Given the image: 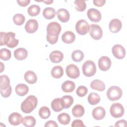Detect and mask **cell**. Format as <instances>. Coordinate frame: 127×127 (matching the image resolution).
<instances>
[{
  "instance_id": "obj_1",
  "label": "cell",
  "mask_w": 127,
  "mask_h": 127,
  "mask_svg": "<svg viewBox=\"0 0 127 127\" xmlns=\"http://www.w3.org/2000/svg\"><path fill=\"white\" fill-rule=\"evenodd\" d=\"M61 29V26L58 22L49 23L47 27V41L52 45L56 44L58 41Z\"/></svg>"
},
{
  "instance_id": "obj_2",
  "label": "cell",
  "mask_w": 127,
  "mask_h": 127,
  "mask_svg": "<svg viewBox=\"0 0 127 127\" xmlns=\"http://www.w3.org/2000/svg\"><path fill=\"white\" fill-rule=\"evenodd\" d=\"M38 100L34 95L28 96L21 103V110L25 113H30L35 109L37 105Z\"/></svg>"
},
{
  "instance_id": "obj_3",
  "label": "cell",
  "mask_w": 127,
  "mask_h": 127,
  "mask_svg": "<svg viewBox=\"0 0 127 127\" xmlns=\"http://www.w3.org/2000/svg\"><path fill=\"white\" fill-rule=\"evenodd\" d=\"M83 74L87 77L93 76L96 72V67L95 64L91 60L85 62L82 66Z\"/></svg>"
},
{
  "instance_id": "obj_4",
  "label": "cell",
  "mask_w": 127,
  "mask_h": 127,
  "mask_svg": "<svg viewBox=\"0 0 127 127\" xmlns=\"http://www.w3.org/2000/svg\"><path fill=\"white\" fill-rule=\"evenodd\" d=\"M123 94L122 90L117 86L110 87L107 91V96L110 101H116L120 99Z\"/></svg>"
},
{
  "instance_id": "obj_5",
  "label": "cell",
  "mask_w": 127,
  "mask_h": 127,
  "mask_svg": "<svg viewBox=\"0 0 127 127\" xmlns=\"http://www.w3.org/2000/svg\"><path fill=\"white\" fill-rule=\"evenodd\" d=\"M110 112L112 117L115 118H119L122 117L125 112L123 106L119 103H113L110 109Z\"/></svg>"
},
{
  "instance_id": "obj_6",
  "label": "cell",
  "mask_w": 127,
  "mask_h": 127,
  "mask_svg": "<svg viewBox=\"0 0 127 127\" xmlns=\"http://www.w3.org/2000/svg\"><path fill=\"white\" fill-rule=\"evenodd\" d=\"M75 30L79 35H84L89 32L90 26L85 19H80L76 23Z\"/></svg>"
},
{
  "instance_id": "obj_7",
  "label": "cell",
  "mask_w": 127,
  "mask_h": 127,
  "mask_svg": "<svg viewBox=\"0 0 127 127\" xmlns=\"http://www.w3.org/2000/svg\"><path fill=\"white\" fill-rule=\"evenodd\" d=\"M89 32L91 37L95 40H98L102 37V29L101 27L97 24H92L90 25Z\"/></svg>"
},
{
  "instance_id": "obj_8",
  "label": "cell",
  "mask_w": 127,
  "mask_h": 127,
  "mask_svg": "<svg viewBox=\"0 0 127 127\" xmlns=\"http://www.w3.org/2000/svg\"><path fill=\"white\" fill-rule=\"evenodd\" d=\"M65 72L69 77L73 79L77 78L80 75V71L78 67L73 64L67 65L65 69Z\"/></svg>"
},
{
  "instance_id": "obj_9",
  "label": "cell",
  "mask_w": 127,
  "mask_h": 127,
  "mask_svg": "<svg viewBox=\"0 0 127 127\" xmlns=\"http://www.w3.org/2000/svg\"><path fill=\"white\" fill-rule=\"evenodd\" d=\"M112 52L114 56L119 60L124 59L126 56L125 49L119 44L115 45L112 48Z\"/></svg>"
},
{
  "instance_id": "obj_10",
  "label": "cell",
  "mask_w": 127,
  "mask_h": 127,
  "mask_svg": "<svg viewBox=\"0 0 127 127\" xmlns=\"http://www.w3.org/2000/svg\"><path fill=\"white\" fill-rule=\"evenodd\" d=\"M111 64L110 59L107 56H102L98 60L99 68L102 71H107L109 69Z\"/></svg>"
},
{
  "instance_id": "obj_11",
  "label": "cell",
  "mask_w": 127,
  "mask_h": 127,
  "mask_svg": "<svg viewBox=\"0 0 127 127\" xmlns=\"http://www.w3.org/2000/svg\"><path fill=\"white\" fill-rule=\"evenodd\" d=\"M87 15L89 20L94 22H99L102 18L100 12L97 9L93 8H90L88 10Z\"/></svg>"
},
{
  "instance_id": "obj_12",
  "label": "cell",
  "mask_w": 127,
  "mask_h": 127,
  "mask_svg": "<svg viewBox=\"0 0 127 127\" xmlns=\"http://www.w3.org/2000/svg\"><path fill=\"white\" fill-rule=\"evenodd\" d=\"M38 28V23L36 19H30L28 20L25 25V29L27 33H33Z\"/></svg>"
},
{
  "instance_id": "obj_13",
  "label": "cell",
  "mask_w": 127,
  "mask_h": 127,
  "mask_svg": "<svg viewBox=\"0 0 127 127\" xmlns=\"http://www.w3.org/2000/svg\"><path fill=\"white\" fill-rule=\"evenodd\" d=\"M122 27V23L120 20L117 18H114L109 23V28L112 33H118L120 31Z\"/></svg>"
},
{
  "instance_id": "obj_14",
  "label": "cell",
  "mask_w": 127,
  "mask_h": 127,
  "mask_svg": "<svg viewBox=\"0 0 127 127\" xmlns=\"http://www.w3.org/2000/svg\"><path fill=\"white\" fill-rule=\"evenodd\" d=\"M23 118L21 114L17 112L11 113L8 117V121L10 125L18 126L22 123Z\"/></svg>"
},
{
  "instance_id": "obj_15",
  "label": "cell",
  "mask_w": 127,
  "mask_h": 127,
  "mask_svg": "<svg viewBox=\"0 0 127 127\" xmlns=\"http://www.w3.org/2000/svg\"><path fill=\"white\" fill-rule=\"evenodd\" d=\"M92 115L94 119L96 120H101L105 117L106 111L103 107L98 106L93 110Z\"/></svg>"
},
{
  "instance_id": "obj_16",
  "label": "cell",
  "mask_w": 127,
  "mask_h": 127,
  "mask_svg": "<svg viewBox=\"0 0 127 127\" xmlns=\"http://www.w3.org/2000/svg\"><path fill=\"white\" fill-rule=\"evenodd\" d=\"M50 61L53 63H59L62 61L64 59L63 54L60 51H54L49 55Z\"/></svg>"
},
{
  "instance_id": "obj_17",
  "label": "cell",
  "mask_w": 127,
  "mask_h": 127,
  "mask_svg": "<svg viewBox=\"0 0 127 127\" xmlns=\"http://www.w3.org/2000/svg\"><path fill=\"white\" fill-rule=\"evenodd\" d=\"M57 16L58 19L64 23L67 22L70 18L69 12L64 8H60L58 10Z\"/></svg>"
},
{
  "instance_id": "obj_18",
  "label": "cell",
  "mask_w": 127,
  "mask_h": 127,
  "mask_svg": "<svg viewBox=\"0 0 127 127\" xmlns=\"http://www.w3.org/2000/svg\"><path fill=\"white\" fill-rule=\"evenodd\" d=\"M28 56L27 51L23 48H19L14 51V58L18 61H22L25 59Z\"/></svg>"
},
{
  "instance_id": "obj_19",
  "label": "cell",
  "mask_w": 127,
  "mask_h": 127,
  "mask_svg": "<svg viewBox=\"0 0 127 127\" xmlns=\"http://www.w3.org/2000/svg\"><path fill=\"white\" fill-rule=\"evenodd\" d=\"M62 40L66 44H70L75 41V35L72 32L67 31L63 34L62 36Z\"/></svg>"
},
{
  "instance_id": "obj_20",
  "label": "cell",
  "mask_w": 127,
  "mask_h": 127,
  "mask_svg": "<svg viewBox=\"0 0 127 127\" xmlns=\"http://www.w3.org/2000/svg\"><path fill=\"white\" fill-rule=\"evenodd\" d=\"M90 87L92 89L99 91H103L106 88L105 83L99 79L93 80L90 83Z\"/></svg>"
},
{
  "instance_id": "obj_21",
  "label": "cell",
  "mask_w": 127,
  "mask_h": 127,
  "mask_svg": "<svg viewBox=\"0 0 127 127\" xmlns=\"http://www.w3.org/2000/svg\"><path fill=\"white\" fill-rule=\"evenodd\" d=\"M51 106L53 110L56 112H60L64 109L62 99L59 98L54 99L52 101Z\"/></svg>"
},
{
  "instance_id": "obj_22",
  "label": "cell",
  "mask_w": 127,
  "mask_h": 127,
  "mask_svg": "<svg viewBox=\"0 0 127 127\" xmlns=\"http://www.w3.org/2000/svg\"><path fill=\"white\" fill-rule=\"evenodd\" d=\"M15 92L19 96H23L27 94L29 91V88L27 85L25 84H18L15 88Z\"/></svg>"
},
{
  "instance_id": "obj_23",
  "label": "cell",
  "mask_w": 127,
  "mask_h": 127,
  "mask_svg": "<svg viewBox=\"0 0 127 127\" xmlns=\"http://www.w3.org/2000/svg\"><path fill=\"white\" fill-rule=\"evenodd\" d=\"M24 79L28 83L34 84L37 80V77L34 72L31 70H28L24 74Z\"/></svg>"
},
{
  "instance_id": "obj_24",
  "label": "cell",
  "mask_w": 127,
  "mask_h": 127,
  "mask_svg": "<svg viewBox=\"0 0 127 127\" xmlns=\"http://www.w3.org/2000/svg\"><path fill=\"white\" fill-rule=\"evenodd\" d=\"M75 87V83L70 80H66L64 81L62 85V90L66 93L72 92Z\"/></svg>"
},
{
  "instance_id": "obj_25",
  "label": "cell",
  "mask_w": 127,
  "mask_h": 127,
  "mask_svg": "<svg viewBox=\"0 0 127 127\" xmlns=\"http://www.w3.org/2000/svg\"><path fill=\"white\" fill-rule=\"evenodd\" d=\"M85 113L84 107L80 104L75 105L72 109V113L74 117L76 118L81 117Z\"/></svg>"
},
{
  "instance_id": "obj_26",
  "label": "cell",
  "mask_w": 127,
  "mask_h": 127,
  "mask_svg": "<svg viewBox=\"0 0 127 127\" xmlns=\"http://www.w3.org/2000/svg\"><path fill=\"white\" fill-rule=\"evenodd\" d=\"M56 14L55 9L53 7H46L43 11V16L47 19H51L53 18Z\"/></svg>"
},
{
  "instance_id": "obj_27",
  "label": "cell",
  "mask_w": 127,
  "mask_h": 127,
  "mask_svg": "<svg viewBox=\"0 0 127 127\" xmlns=\"http://www.w3.org/2000/svg\"><path fill=\"white\" fill-rule=\"evenodd\" d=\"M52 76L55 78H60L64 74V70L61 66H55L51 70Z\"/></svg>"
},
{
  "instance_id": "obj_28",
  "label": "cell",
  "mask_w": 127,
  "mask_h": 127,
  "mask_svg": "<svg viewBox=\"0 0 127 127\" xmlns=\"http://www.w3.org/2000/svg\"><path fill=\"white\" fill-rule=\"evenodd\" d=\"M88 101L90 105H95L98 104L101 100L100 96L96 93L91 92L88 96Z\"/></svg>"
},
{
  "instance_id": "obj_29",
  "label": "cell",
  "mask_w": 127,
  "mask_h": 127,
  "mask_svg": "<svg viewBox=\"0 0 127 127\" xmlns=\"http://www.w3.org/2000/svg\"><path fill=\"white\" fill-rule=\"evenodd\" d=\"M36 119L32 116H25L23 118L22 124L23 125L27 127H34L36 124Z\"/></svg>"
},
{
  "instance_id": "obj_30",
  "label": "cell",
  "mask_w": 127,
  "mask_h": 127,
  "mask_svg": "<svg viewBox=\"0 0 127 127\" xmlns=\"http://www.w3.org/2000/svg\"><path fill=\"white\" fill-rule=\"evenodd\" d=\"M62 101L64 108L67 109L69 108L73 103V98L72 96L69 95H65L63 96L62 98Z\"/></svg>"
},
{
  "instance_id": "obj_31",
  "label": "cell",
  "mask_w": 127,
  "mask_h": 127,
  "mask_svg": "<svg viewBox=\"0 0 127 127\" xmlns=\"http://www.w3.org/2000/svg\"><path fill=\"white\" fill-rule=\"evenodd\" d=\"M0 90H5L10 86V80L6 75H1L0 77Z\"/></svg>"
},
{
  "instance_id": "obj_32",
  "label": "cell",
  "mask_w": 127,
  "mask_h": 127,
  "mask_svg": "<svg viewBox=\"0 0 127 127\" xmlns=\"http://www.w3.org/2000/svg\"><path fill=\"white\" fill-rule=\"evenodd\" d=\"M41 10L40 7L36 4L30 5L27 9V12L31 16H36L38 15Z\"/></svg>"
},
{
  "instance_id": "obj_33",
  "label": "cell",
  "mask_w": 127,
  "mask_h": 127,
  "mask_svg": "<svg viewBox=\"0 0 127 127\" xmlns=\"http://www.w3.org/2000/svg\"><path fill=\"white\" fill-rule=\"evenodd\" d=\"M8 33L9 35V40L6 46L8 48H13L17 46L19 42V40L15 38V34L14 33L12 32H9Z\"/></svg>"
},
{
  "instance_id": "obj_34",
  "label": "cell",
  "mask_w": 127,
  "mask_h": 127,
  "mask_svg": "<svg viewBox=\"0 0 127 127\" xmlns=\"http://www.w3.org/2000/svg\"><path fill=\"white\" fill-rule=\"evenodd\" d=\"M58 120L60 124L66 125L69 123L70 121V117L68 114L63 113L58 115Z\"/></svg>"
},
{
  "instance_id": "obj_35",
  "label": "cell",
  "mask_w": 127,
  "mask_h": 127,
  "mask_svg": "<svg viewBox=\"0 0 127 127\" xmlns=\"http://www.w3.org/2000/svg\"><path fill=\"white\" fill-rule=\"evenodd\" d=\"M72 60L76 62H81L84 58V54L82 51L79 50L74 51L71 54Z\"/></svg>"
},
{
  "instance_id": "obj_36",
  "label": "cell",
  "mask_w": 127,
  "mask_h": 127,
  "mask_svg": "<svg viewBox=\"0 0 127 127\" xmlns=\"http://www.w3.org/2000/svg\"><path fill=\"white\" fill-rule=\"evenodd\" d=\"M51 115V112L49 108L46 106L42 107L39 111V116L43 119H48Z\"/></svg>"
},
{
  "instance_id": "obj_37",
  "label": "cell",
  "mask_w": 127,
  "mask_h": 127,
  "mask_svg": "<svg viewBox=\"0 0 127 127\" xmlns=\"http://www.w3.org/2000/svg\"><path fill=\"white\" fill-rule=\"evenodd\" d=\"M11 54L10 50L2 48L0 50V58L3 61H8L11 58Z\"/></svg>"
},
{
  "instance_id": "obj_38",
  "label": "cell",
  "mask_w": 127,
  "mask_h": 127,
  "mask_svg": "<svg viewBox=\"0 0 127 127\" xmlns=\"http://www.w3.org/2000/svg\"><path fill=\"white\" fill-rule=\"evenodd\" d=\"M25 16L20 13L15 14L13 17V21L15 24L20 26L22 25L25 22Z\"/></svg>"
},
{
  "instance_id": "obj_39",
  "label": "cell",
  "mask_w": 127,
  "mask_h": 127,
  "mask_svg": "<svg viewBox=\"0 0 127 127\" xmlns=\"http://www.w3.org/2000/svg\"><path fill=\"white\" fill-rule=\"evenodd\" d=\"M75 9L79 11H83L86 9V4L85 0H76L74 1Z\"/></svg>"
},
{
  "instance_id": "obj_40",
  "label": "cell",
  "mask_w": 127,
  "mask_h": 127,
  "mask_svg": "<svg viewBox=\"0 0 127 127\" xmlns=\"http://www.w3.org/2000/svg\"><path fill=\"white\" fill-rule=\"evenodd\" d=\"M9 40V33H5L1 32H0V46L7 45Z\"/></svg>"
},
{
  "instance_id": "obj_41",
  "label": "cell",
  "mask_w": 127,
  "mask_h": 127,
  "mask_svg": "<svg viewBox=\"0 0 127 127\" xmlns=\"http://www.w3.org/2000/svg\"><path fill=\"white\" fill-rule=\"evenodd\" d=\"M88 92V89L85 86H79L77 89H76V94L79 96V97H83L85 96Z\"/></svg>"
},
{
  "instance_id": "obj_42",
  "label": "cell",
  "mask_w": 127,
  "mask_h": 127,
  "mask_svg": "<svg viewBox=\"0 0 127 127\" xmlns=\"http://www.w3.org/2000/svg\"><path fill=\"white\" fill-rule=\"evenodd\" d=\"M12 91L11 87L10 85L5 90H0V94L2 97L4 98H7L10 96Z\"/></svg>"
},
{
  "instance_id": "obj_43",
  "label": "cell",
  "mask_w": 127,
  "mask_h": 127,
  "mask_svg": "<svg viewBox=\"0 0 127 127\" xmlns=\"http://www.w3.org/2000/svg\"><path fill=\"white\" fill-rule=\"evenodd\" d=\"M71 127H85L83 122L80 120H74L72 124Z\"/></svg>"
},
{
  "instance_id": "obj_44",
  "label": "cell",
  "mask_w": 127,
  "mask_h": 127,
  "mask_svg": "<svg viewBox=\"0 0 127 127\" xmlns=\"http://www.w3.org/2000/svg\"><path fill=\"white\" fill-rule=\"evenodd\" d=\"M127 121L125 120H121L120 121H117L115 125V127H127Z\"/></svg>"
},
{
  "instance_id": "obj_45",
  "label": "cell",
  "mask_w": 127,
  "mask_h": 127,
  "mask_svg": "<svg viewBox=\"0 0 127 127\" xmlns=\"http://www.w3.org/2000/svg\"><path fill=\"white\" fill-rule=\"evenodd\" d=\"M93 2L95 5L98 7H101L103 6L105 4L106 2V0H94Z\"/></svg>"
},
{
  "instance_id": "obj_46",
  "label": "cell",
  "mask_w": 127,
  "mask_h": 127,
  "mask_svg": "<svg viewBox=\"0 0 127 127\" xmlns=\"http://www.w3.org/2000/svg\"><path fill=\"white\" fill-rule=\"evenodd\" d=\"M45 127H58V125H57V124L56 123V122L54 121H49L48 122H47L45 125Z\"/></svg>"
},
{
  "instance_id": "obj_47",
  "label": "cell",
  "mask_w": 127,
  "mask_h": 127,
  "mask_svg": "<svg viewBox=\"0 0 127 127\" xmlns=\"http://www.w3.org/2000/svg\"><path fill=\"white\" fill-rule=\"evenodd\" d=\"M17 2L18 4L21 6H26L30 2V0H17Z\"/></svg>"
},
{
  "instance_id": "obj_48",
  "label": "cell",
  "mask_w": 127,
  "mask_h": 127,
  "mask_svg": "<svg viewBox=\"0 0 127 127\" xmlns=\"http://www.w3.org/2000/svg\"><path fill=\"white\" fill-rule=\"evenodd\" d=\"M43 1L47 4H50L53 2V0H44Z\"/></svg>"
},
{
  "instance_id": "obj_49",
  "label": "cell",
  "mask_w": 127,
  "mask_h": 127,
  "mask_svg": "<svg viewBox=\"0 0 127 127\" xmlns=\"http://www.w3.org/2000/svg\"><path fill=\"white\" fill-rule=\"evenodd\" d=\"M0 67H1V69H0V72L1 73V72H2V70H3L2 68H3V69H4V66L2 67V63L1 62H0Z\"/></svg>"
}]
</instances>
